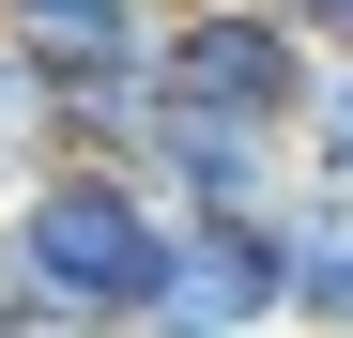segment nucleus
Here are the masks:
<instances>
[{
	"label": "nucleus",
	"instance_id": "1",
	"mask_svg": "<svg viewBox=\"0 0 353 338\" xmlns=\"http://www.w3.org/2000/svg\"><path fill=\"white\" fill-rule=\"evenodd\" d=\"M169 246H185V215H169L139 169H46V185L0 215V292L46 338H139L169 308Z\"/></svg>",
	"mask_w": 353,
	"mask_h": 338
},
{
	"label": "nucleus",
	"instance_id": "2",
	"mask_svg": "<svg viewBox=\"0 0 353 338\" xmlns=\"http://www.w3.org/2000/svg\"><path fill=\"white\" fill-rule=\"evenodd\" d=\"M154 92H169V108H200V123H246V139H292V154H307L323 46L292 31V16H261V0H215V16H169Z\"/></svg>",
	"mask_w": 353,
	"mask_h": 338
},
{
	"label": "nucleus",
	"instance_id": "3",
	"mask_svg": "<svg viewBox=\"0 0 353 338\" xmlns=\"http://www.w3.org/2000/svg\"><path fill=\"white\" fill-rule=\"evenodd\" d=\"M154 323L292 338V215H185V246H169V308H154Z\"/></svg>",
	"mask_w": 353,
	"mask_h": 338
},
{
	"label": "nucleus",
	"instance_id": "4",
	"mask_svg": "<svg viewBox=\"0 0 353 338\" xmlns=\"http://www.w3.org/2000/svg\"><path fill=\"white\" fill-rule=\"evenodd\" d=\"M139 185L169 215H292L307 200V154L292 139H246V123H200V108H169L154 154H139Z\"/></svg>",
	"mask_w": 353,
	"mask_h": 338
},
{
	"label": "nucleus",
	"instance_id": "5",
	"mask_svg": "<svg viewBox=\"0 0 353 338\" xmlns=\"http://www.w3.org/2000/svg\"><path fill=\"white\" fill-rule=\"evenodd\" d=\"M0 31H16L31 62L62 77V92H108V77H154V46H169V16H154V0H16Z\"/></svg>",
	"mask_w": 353,
	"mask_h": 338
},
{
	"label": "nucleus",
	"instance_id": "6",
	"mask_svg": "<svg viewBox=\"0 0 353 338\" xmlns=\"http://www.w3.org/2000/svg\"><path fill=\"white\" fill-rule=\"evenodd\" d=\"M292 338H353V200L338 185L292 200Z\"/></svg>",
	"mask_w": 353,
	"mask_h": 338
},
{
	"label": "nucleus",
	"instance_id": "7",
	"mask_svg": "<svg viewBox=\"0 0 353 338\" xmlns=\"http://www.w3.org/2000/svg\"><path fill=\"white\" fill-rule=\"evenodd\" d=\"M46 169H62V77H46L31 46L0 31V215H16Z\"/></svg>",
	"mask_w": 353,
	"mask_h": 338
},
{
	"label": "nucleus",
	"instance_id": "8",
	"mask_svg": "<svg viewBox=\"0 0 353 338\" xmlns=\"http://www.w3.org/2000/svg\"><path fill=\"white\" fill-rule=\"evenodd\" d=\"M307 185L353 200V62H323V92H307Z\"/></svg>",
	"mask_w": 353,
	"mask_h": 338
},
{
	"label": "nucleus",
	"instance_id": "9",
	"mask_svg": "<svg viewBox=\"0 0 353 338\" xmlns=\"http://www.w3.org/2000/svg\"><path fill=\"white\" fill-rule=\"evenodd\" d=\"M261 16H292V31L323 46V62H353V0H261Z\"/></svg>",
	"mask_w": 353,
	"mask_h": 338
},
{
	"label": "nucleus",
	"instance_id": "10",
	"mask_svg": "<svg viewBox=\"0 0 353 338\" xmlns=\"http://www.w3.org/2000/svg\"><path fill=\"white\" fill-rule=\"evenodd\" d=\"M139 338H215V323H139Z\"/></svg>",
	"mask_w": 353,
	"mask_h": 338
},
{
	"label": "nucleus",
	"instance_id": "11",
	"mask_svg": "<svg viewBox=\"0 0 353 338\" xmlns=\"http://www.w3.org/2000/svg\"><path fill=\"white\" fill-rule=\"evenodd\" d=\"M154 16H215V0H154Z\"/></svg>",
	"mask_w": 353,
	"mask_h": 338
},
{
	"label": "nucleus",
	"instance_id": "12",
	"mask_svg": "<svg viewBox=\"0 0 353 338\" xmlns=\"http://www.w3.org/2000/svg\"><path fill=\"white\" fill-rule=\"evenodd\" d=\"M0 338H46V323H0Z\"/></svg>",
	"mask_w": 353,
	"mask_h": 338
},
{
	"label": "nucleus",
	"instance_id": "13",
	"mask_svg": "<svg viewBox=\"0 0 353 338\" xmlns=\"http://www.w3.org/2000/svg\"><path fill=\"white\" fill-rule=\"evenodd\" d=\"M0 323H16V292H0Z\"/></svg>",
	"mask_w": 353,
	"mask_h": 338
},
{
	"label": "nucleus",
	"instance_id": "14",
	"mask_svg": "<svg viewBox=\"0 0 353 338\" xmlns=\"http://www.w3.org/2000/svg\"><path fill=\"white\" fill-rule=\"evenodd\" d=\"M0 16H16V0H0Z\"/></svg>",
	"mask_w": 353,
	"mask_h": 338
}]
</instances>
